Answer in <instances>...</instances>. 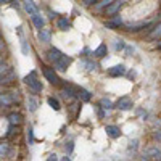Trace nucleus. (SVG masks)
I'll return each instance as SVG.
<instances>
[{
  "label": "nucleus",
  "instance_id": "f257e3e1",
  "mask_svg": "<svg viewBox=\"0 0 161 161\" xmlns=\"http://www.w3.org/2000/svg\"><path fill=\"white\" fill-rule=\"evenodd\" d=\"M24 82L29 86V89H31L32 92H42V82L37 79L36 71H31L28 76H26V77H24Z\"/></svg>",
  "mask_w": 161,
  "mask_h": 161
},
{
  "label": "nucleus",
  "instance_id": "f03ea898",
  "mask_svg": "<svg viewBox=\"0 0 161 161\" xmlns=\"http://www.w3.org/2000/svg\"><path fill=\"white\" fill-rule=\"evenodd\" d=\"M15 102H18V92H7V93H0V106L8 108Z\"/></svg>",
  "mask_w": 161,
  "mask_h": 161
},
{
  "label": "nucleus",
  "instance_id": "7ed1b4c3",
  "mask_svg": "<svg viewBox=\"0 0 161 161\" xmlns=\"http://www.w3.org/2000/svg\"><path fill=\"white\" fill-rule=\"evenodd\" d=\"M69 64H71V58L66 57V55H63L61 58H58V60L55 61V69L60 71V73H64L66 69H68Z\"/></svg>",
  "mask_w": 161,
  "mask_h": 161
},
{
  "label": "nucleus",
  "instance_id": "20e7f679",
  "mask_svg": "<svg viewBox=\"0 0 161 161\" xmlns=\"http://www.w3.org/2000/svg\"><path fill=\"white\" fill-rule=\"evenodd\" d=\"M114 108H118V110H121V111H127V110L132 108V100H130L129 97H121V98L116 102Z\"/></svg>",
  "mask_w": 161,
  "mask_h": 161
},
{
  "label": "nucleus",
  "instance_id": "39448f33",
  "mask_svg": "<svg viewBox=\"0 0 161 161\" xmlns=\"http://www.w3.org/2000/svg\"><path fill=\"white\" fill-rule=\"evenodd\" d=\"M123 3H124V0H113V2L106 7V10H105V15H108V16H113L114 13L123 7Z\"/></svg>",
  "mask_w": 161,
  "mask_h": 161
},
{
  "label": "nucleus",
  "instance_id": "423d86ee",
  "mask_svg": "<svg viewBox=\"0 0 161 161\" xmlns=\"http://www.w3.org/2000/svg\"><path fill=\"white\" fill-rule=\"evenodd\" d=\"M143 158L145 159H161V150L158 147H152V148L143 152Z\"/></svg>",
  "mask_w": 161,
  "mask_h": 161
},
{
  "label": "nucleus",
  "instance_id": "0eeeda50",
  "mask_svg": "<svg viewBox=\"0 0 161 161\" xmlns=\"http://www.w3.org/2000/svg\"><path fill=\"white\" fill-rule=\"evenodd\" d=\"M44 76H45V79L48 80L50 84H55V86H57V84L60 82V79H58L55 69H52V68H44Z\"/></svg>",
  "mask_w": 161,
  "mask_h": 161
},
{
  "label": "nucleus",
  "instance_id": "6e6552de",
  "mask_svg": "<svg viewBox=\"0 0 161 161\" xmlns=\"http://www.w3.org/2000/svg\"><path fill=\"white\" fill-rule=\"evenodd\" d=\"M108 74L113 76V77L124 76V74H126V66H124V64H116V66H113V68L108 69Z\"/></svg>",
  "mask_w": 161,
  "mask_h": 161
},
{
  "label": "nucleus",
  "instance_id": "1a4fd4ad",
  "mask_svg": "<svg viewBox=\"0 0 161 161\" xmlns=\"http://www.w3.org/2000/svg\"><path fill=\"white\" fill-rule=\"evenodd\" d=\"M105 132L108 134L111 139H118V137L121 136V129H119L118 126H114V124H108V126L105 127Z\"/></svg>",
  "mask_w": 161,
  "mask_h": 161
},
{
  "label": "nucleus",
  "instance_id": "9d476101",
  "mask_svg": "<svg viewBox=\"0 0 161 161\" xmlns=\"http://www.w3.org/2000/svg\"><path fill=\"white\" fill-rule=\"evenodd\" d=\"M32 16V23H34V26L37 29H42L44 28V24H45V21H44V18H42V15L37 11V13H34V15H31Z\"/></svg>",
  "mask_w": 161,
  "mask_h": 161
},
{
  "label": "nucleus",
  "instance_id": "9b49d317",
  "mask_svg": "<svg viewBox=\"0 0 161 161\" xmlns=\"http://www.w3.org/2000/svg\"><path fill=\"white\" fill-rule=\"evenodd\" d=\"M23 7H24V10L28 11L29 15L37 13V7H36V3L32 2V0H23Z\"/></svg>",
  "mask_w": 161,
  "mask_h": 161
},
{
  "label": "nucleus",
  "instance_id": "f8f14e48",
  "mask_svg": "<svg viewBox=\"0 0 161 161\" xmlns=\"http://www.w3.org/2000/svg\"><path fill=\"white\" fill-rule=\"evenodd\" d=\"M61 57H63L61 50H58V48H55V47L48 50V60H50V61H53V63H55V61H57L58 58H61Z\"/></svg>",
  "mask_w": 161,
  "mask_h": 161
},
{
  "label": "nucleus",
  "instance_id": "ddd939ff",
  "mask_svg": "<svg viewBox=\"0 0 161 161\" xmlns=\"http://www.w3.org/2000/svg\"><path fill=\"white\" fill-rule=\"evenodd\" d=\"M57 26H58V29L60 31H68L69 28H71V23L68 21V18H58V21H57Z\"/></svg>",
  "mask_w": 161,
  "mask_h": 161
},
{
  "label": "nucleus",
  "instance_id": "4468645a",
  "mask_svg": "<svg viewBox=\"0 0 161 161\" xmlns=\"http://www.w3.org/2000/svg\"><path fill=\"white\" fill-rule=\"evenodd\" d=\"M76 95L82 100V102H90V98H92V95H90V92L89 90H86V89H77V93Z\"/></svg>",
  "mask_w": 161,
  "mask_h": 161
},
{
  "label": "nucleus",
  "instance_id": "2eb2a0df",
  "mask_svg": "<svg viewBox=\"0 0 161 161\" xmlns=\"http://www.w3.org/2000/svg\"><path fill=\"white\" fill-rule=\"evenodd\" d=\"M106 53H108V48H106L105 44H102V45H98V47L95 48L93 55H95L97 58H103V57H106Z\"/></svg>",
  "mask_w": 161,
  "mask_h": 161
},
{
  "label": "nucleus",
  "instance_id": "dca6fc26",
  "mask_svg": "<svg viewBox=\"0 0 161 161\" xmlns=\"http://www.w3.org/2000/svg\"><path fill=\"white\" fill-rule=\"evenodd\" d=\"M39 39L42 40V42H50V37H52V34H50V31L48 29H39Z\"/></svg>",
  "mask_w": 161,
  "mask_h": 161
},
{
  "label": "nucleus",
  "instance_id": "f3484780",
  "mask_svg": "<svg viewBox=\"0 0 161 161\" xmlns=\"http://www.w3.org/2000/svg\"><path fill=\"white\" fill-rule=\"evenodd\" d=\"M8 121H10V124L18 126V124L21 123V114H18V113H11V114L8 116Z\"/></svg>",
  "mask_w": 161,
  "mask_h": 161
},
{
  "label": "nucleus",
  "instance_id": "a211bd4d",
  "mask_svg": "<svg viewBox=\"0 0 161 161\" xmlns=\"http://www.w3.org/2000/svg\"><path fill=\"white\" fill-rule=\"evenodd\" d=\"M61 93H63L64 98H74V97H76V93L73 92L71 87H63V89H61Z\"/></svg>",
  "mask_w": 161,
  "mask_h": 161
},
{
  "label": "nucleus",
  "instance_id": "6ab92c4d",
  "mask_svg": "<svg viewBox=\"0 0 161 161\" xmlns=\"http://www.w3.org/2000/svg\"><path fill=\"white\" fill-rule=\"evenodd\" d=\"M47 102H48V105H50L55 111H58V110H60V102H58L55 97H48V98H47Z\"/></svg>",
  "mask_w": 161,
  "mask_h": 161
},
{
  "label": "nucleus",
  "instance_id": "aec40b11",
  "mask_svg": "<svg viewBox=\"0 0 161 161\" xmlns=\"http://www.w3.org/2000/svg\"><path fill=\"white\" fill-rule=\"evenodd\" d=\"M121 24H123V19H121L119 16H114V18H113V21H110L106 26H108V28H119Z\"/></svg>",
  "mask_w": 161,
  "mask_h": 161
},
{
  "label": "nucleus",
  "instance_id": "412c9836",
  "mask_svg": "<svg viewBox=\"0 0 161 161\" xmlns=\"http://www.w3.org/2000/svg\"><path fill=\"white\" fill-rule=\"evenodd\" d=\"M100 106H102L103 110H111V108H113V103H111L108 98H102V100H100Z\"/></svg>",
  "mask_w": 161,
  "mask_h": 161
},
{
  "label": "nucleus",
  "instance_id": "4be33fe9",
  "mask_svg": "<svg viewBox=\"0 0 161 161\" xmlns=\"http://www.w3.org/2000/svg\"><path fill=\"white\" fill-rule=\"evenodd\" d=\"M159 37H161V24H158L156 29L150 32V39H159Z\"/></svg>",
  "mask_w": 161,
  "mask_h": 161
},
{
  "label": "nucleus",
  "instance_id": "5701e85b",
  "mask_svg": "<svg viewBox=\"0 0 161 161\" xmlns=\"http://www.w3.org/2000/svg\"><path fill=\"white\" fill-rule=\"evenodd\" d=\"M28 108H29V111H36L37 110V100L34 97H31L28 100Z\"/></svg>",
  "mask_w": 161,
  "mask_h": 161
},
{
  "label": "nucleus",
  "instance_id": "b1692460",
  "mask_svg": "<svg viewBox=\"0 0 161 161\" xmlns=\"http://www.w3.org/2000/svg\"><path fill=\"white\" fill-rule=\"evenodd\" d=\"M21 37V50H23V53L24 55H29V47H28V42L24 40V37L23 36H19Z\"/></svg>",
  "mask_w": 161,
  "mask_h": 161
},
{
  "label": "nucleus",
  "instance_id": "393cba45",
  "mask_svg": "<svg viewBox=\"0 0 161 161\" xmlns=\"http://www.w3.org/2000/svg\"><path fill=\"white\" fill-rule=\"evenodd\" d=\"M114 48H116V50H124V48H126L124 40H123V39H118V40H114Z\"/></svg>",
  "mask_w": 161,
  "mask_h": 161
},
{
  "label": "nucleus",
  "instance_id": "a878e982",
  "mask_svg": "<svg viewBox=\"0 0 161 161\" xmlns=\"http://www.w3.org/2000/svg\"><path fill=\"white\" fill-rule=\"evenodd\" d=\"M111 2H113V0H102V2L97 5V10H102V8H105V7H108Z\"/></svg>",
  "mask_w": 161,
  "mask_h": 161
},
{
  "label": "nucleus",
  "instance_id": "bb28decb",
  "mask_svg": "<svg viewBox=\"0 0 161 161\" xmlns=\"http://www.w3.org/2000/svg\"><path fill=\"white\" fill-rule=\"evenodd\" d=\"M137 145H139V140H132V142L129 143V150H130V152H136V150H137Z\"/></svg>",
  "mask_w": 161,
  "mask_h": 161
},
{
  "label": "nucleus",
  "instance_id": "cd10ccee",
  "mask_svg": "<svg viewBox=\"0 0 161 161\" xmlns=\"http://www.w3.org/2000/svg\"><path fill=\"white\" fill-rule=\"evenodd\" d=\"M7 153H8V145L0 143V155H7Z\"/></svg>",
  "mask_w": 161,
  "mask_h": 161
},
{
  "label": "nucleus",
  "instance_id": "c85d7f7f",
  "mask_svg": "<svg viewBox=\"0 0 161 161\" xmlns=\"http://www.w3.org/2000/svg\"><path fill=\"white\" fill-rule=\"evenodd\" d=\"M28 140H29V143L34 142V134H32V129H31V127H29V130H28Z\"/></svg>",
  "mask_w": 161,
  "mask_h": 161
},
{
  "label": "nucleus",
  "instance_id": "c756f323",
  "mask_svg": "<svg viewBox=\"0 0 161 161\" xmlns=\"http://www.w3.org/2000/svg\"><path fill=\"white\" fill-rule=\"evenodd\" d=\"M82 2V5H86V7H90L92 3H95V0H80Z\"/></svg>",
  "mask_w": 161,
  "mask_h": 161
},
{
  "label": "nucleus",
  "instance_id": "7c9ffc66",
  "mask_svg": "<svg viewBox=\"0 0 161 161\" xmlns=\"http://www.w3.org/2000/svg\"><path fill=\"white\" fill-rule=\"evenodd\" d=\"M13 130H15V126H13V124H10V127H8V132H7V137L13 136Z\"/></svg>",
  "mask_w": 161,
  "mask_h": 161
},
{
  "label": "nucleus",
  "instance_id": "2f4dec72",
  "mask_svg": "<svg viewBox=\"0 0 161 161\" xmlns=\"http://www.w3.org/2000/svg\"><path fill=\"white\" fill-rule=\"evenodd\" d=\"M10 5L13 8H19V3H18V0H10Z\"/></svg>",
  "mask_w": 161,
  "mask_h": 161
},
{
  "label": "nucleus",
  "instance_id": "473e14b6",
  "mask_svg": "<svg viewBox=\"0 0 161 161\" xmlns=\"http://www.w3.org/2000/svg\"><path fill=\"white\" fill-rule=\"evenodd\" d=\"M86 66H87V69H95V63L87 61V63H86Z\"/></svg>",
  "mask_w": 161,
  "mask_h": 161
},
{
  "label": "nucleus",
  "instance_id": "72a5a7b5",
  "mask_svg": "<svg viewBox=\"0 0 161 161\" xmlns=\"http://www.w3.org/2000/svg\"><path fill=\"white\" fill-rule=\"evenodd\" d=\"M155 139H156L158 142H161V130H156V132H155Z\"/></svg>",
  "mask_w": 161,
  "mask_h": 161
},
{
  "label": "nucleus",
  "instance_id": "f704fd0d",
  "mask_svg": "<svg viewBox=\"0 0 161 161\" xmlns=\"http://www.w3.org/2000/svg\"><path fill=\"white\" fill-rule=\"evenodd\" d=\"M66 150H68V153H71V152H73V142H69L68 145H66Z\"/></svg>",
  "mask_w": 161,
  "mask_h": 161
},
{
  "label": "nucleus",
  "instance_id": "c9c22d12",
  "mask_svg": "<svg viewBox=\"0 0 161 161\" xmlns=\"http://www.w3.org/2000/svg\"><path fill=\"white\" fill-rule=\"evenodd\" d=\"M47 159H48V161H53V159H58V156H57V155H50Z\"/></svg>",
  "mask_w": 161,
  "mask_h": 161
},
{
  "label": "nucleus",
  "instance_id": "e433bc0d",
  "mask_svg": "<svg viewBox=\"0 0 161 161\" xmlns=\"http://www.w3.org/2000/svg\"><path fill=\"white\" fill-rule=\"evenodd\" d=\"M98 116H100V118H103V116H105V114H103V111H102V106H98Z\"/></svg>",
  "mask_w": 161,
  "mask_h": 161
},
{
  "label": "nucleus",
  "instance_id": "4c0bfd02",
  "mask_svg": "<svg viewBox=\"0 0 161 161\" xmlns=\"http://www.w3.org/2000/svg\"><path fill=\"white\" fill-rule=\"evenodd\" d=\"M7 2H10V0H0V5H3V3H7Z\"/></svg>",
  "mask_w": 161,
  "mask_h": 161
},
{
  "label": "nucleus",
  "instance_id": "58836bf2",
  "mask_svg": "<svg viewBox=\"0 0 161 161\" xmlns=\"http://www.w3.org/2000/svg\"><path fill=\"white\" fill-rule=\"evenodd\" d=\"M2 64H3V60H2V58H0V66H2Z\"/></svg>",
  "mask_w": 161,
  "mask_h": 161
},
{
  "label": "nucleus",
  "instance_id": "ea45409f",
  "mask_svg": "<svg viewBox=\"0 0 161 161\" xmlns=\"http://www.w3.org/2000/svg\"><path fill=\"white\" fill-rule=\"evenodd\" d=\"M158 50H161V44H159V45H158Z\"/></svg>",
  "mask_w": 161,
  "mask_h": 161
}]
</instances>
